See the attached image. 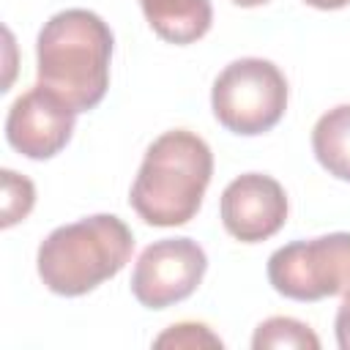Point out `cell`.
<instances>
[{"instance_id":"12","label":"cell","mask_w":350,"mask_h":350,"mask_svg":"<svg viewBox=\"0 0 350 350\" xmlns=\"http://www.w3.org/2000/svg\"><path fill=\"white\" fill-rule=\"evenodd\" d=\"M0 178H3V227H11L33 211L36 186L14 170H3Z\"/></svg>"},{"instance_id":"6","label":"cell","mask_w":350,"mask_h":350,"mask_svg":"<svg viewBox=\"0 0 350 350\" xmlns=\"http://www.w3.org/2000/svg\"><path fill=\"white\" fill-rule=\"evenodd\" d=\"M208 268L202 246L191 238H161L142 249L131 273V293L148 309H167L189 298Z\"/></svg>"},{"instance_id":"15","label":"cell","mask_w":350,"mask_h":350,"mask_svg":"<svg viewBox=\"0 0 350 350\" xmlns=\"http://www.w3.org/2000/svg\"><path fill=\"white\" fill-rule=\"evenodd\" d=\"M304 3L312 8H320V11H334V8H345L350 0H304Z\"/></svg>"},{"instance_id":"3","label":"cell","mask_w":350,"mask_h":350,"mask_svg":"<svg viewBox=\"0 0 350 350\" xmlns=\"http://www.w3.org/2000/svg\"><path fill=\"white\" fill-rule=\"evenodd\" d=\"M134 235L115 213H96L52 230L38 246L41 282L66 298L85 295L126 268Z\"/></svg>"},{"instance_id":"11","label":"cell","mask_w":350,"mask_h":350,"mask_svg":"<svg viewBox=\"0 0 350 350\" xmlns=\"http://www.w3.org/2000/svg\"><path fill=\"white\" fill-rule=\"evenodd\" d=\"M252 347L254 350H317L320 339L317 334L295 320V317H268L257 325L254 336H252Z\"/></svg>"},{"instance_id":"14","label":"cell","mask_w":350,"mask_h":350,"mask_svg":"<svg viewBox=\"0 0 350 350\" xmlns=\"http://www.w3.org/2000/svg\"><path fill=\"white\" fill-rule=\"evenodd\" d=\"M334 328H336V345L342 350H350V298L342 301L336 320H334Z\"/></svg>"},{"instance_id":"9","label":"cell","mask_w":350,"mask_h":350,"mask_svg":"<svg viewBox=\"0 0 350 350\" xmlns=\"http://www.w3.org/2000/svg\"><path fill=\"white\" fill-rule=\"evenodd\" d=\"M148 25L170 44H191L211 30V0H139Z\"/></svg>"},{"instance_id":"1","label":"cell","mask_w":350,"mask_h":350,"mask_svg":"<svg viewBox=\"0 0 350 350\" xmlns=\"http://www.w3.org/2000/svg\"><path fill=\"white\" fill-rule=\"evenodd\" d=\"M109 25L88 8H66L44 22L36 41L38 85L57 93L74 112L101 104L109 88Z\"/></svg>"},{"instance_id":"10","label":"cell","mask_w":350,"mask_h":350,"mask_svg":"<svg viewBox=\"0 0 350 350\" xmlns=\"http://www.w3.org/2000/svg\"><path fill=\"white\" fill-rule=\"evenodd\" d=\"M312 150L328 175L350 180V104H339L320 115L312 129Z\"/></svg>"},{"instance_id":"2","label":"cell","mask_w":350,"mask_h":350,"mask_svg":"<svg viewBox=\"0 0 350 350\" xmlns=\"http://www.w3.org/2000/svg\"><path fill=\"white\" fill-rule=\"evenodd\" d=\"M213 175V153L186 129L164 131L150 142L131 183L129 202L153 227H178L197 216Z\"/></svg>"},{"instance_id":"5","label":"cell","mask_w":350,"mask_h":350,"mask_svg":"<svg viewBox=\"0 0 350 350\" xmlns=\"http://www.w3.org/2000/svg\"><path fill=\"white\" fill-rule=\"evenodd\" d=\"M268 282L293 301L350 298V232L293 241L268 257Z\"/></svg>"},{"instance_id":"16","label":"cell","mask_w":350,"mask_h":350,"mask_svg":"<svg viewBox=\"0 0 350 350\" xmlns=\"http://www.w3.org/2000/svg\"><path fill=\"white\" fill-rule=\"evenodd\" d=\"M230 3H235V5H241V8H254V5H262V3H268V0H230Z\"/></svg>"},{"instance_id":"13","label":"cell","mask_w":350,"mask_h":350,"mask_svg":"<svg viewBox=\"0 0 350 350\" xmlns=\"http://www.w3.org/2000/svg\"><path fill=\"white\" fill-rule=\"evenodd\" d=\"M153 345L194 350V347H221V339L202 323H178V325H170L161 336H156Z\"/></svg>"},{"instance_id":"4","label":"cell","mask_w":350,"mask_h":350,"mask_svg":"<svg viewBox=\"0 0 350 350\" xmlns=\"http://www.w3.org/2000/svg\"><path fill=\"white\" fill-rule=\"evenodd\" d=\"M211 107L227 131L243 137L265 134L287 109V79L271 60H232L213 82Z\"/></svg>"},{"instance_id":"8","label":"cell","mask_w":350,"mask_h":350,"mask_svg":"<svg viewBox=\"0 0 350 350\" xmlns=\"http://www.w3.org/2000/svg\"><path fill=\"white\" fill-rule=\"evenodd\" d=\"M221 224L241 243H260L276 235L287 221V194L279 180L262 172H246L221 191Z\"/></svg>"},{"instance_id":"7","label":"cell","mask_w":350,"mask_h":350,"mask_svg":"<svg viewBox=\"0 0 350 350\" xmlns=\"http://www.w3.org/2000/svg\"><path fill=\"white\" fill-rule=\"evenodd\" d=\"M74 118L77 112L57 93L36 85L11 104L5 118V139L27 159H52L68 145Z\"/></svg>"}]
</instances>
